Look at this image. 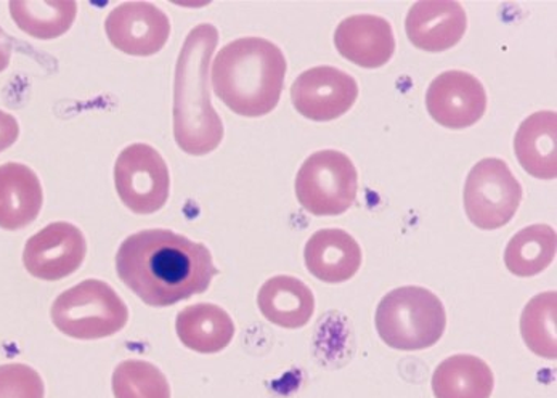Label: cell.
Segmentation results:
<instances>
[{"mask_svg": "<svg viewBox=\"0 0 557 398\" xmlns=\"http://www.w3.org/2000/svg\"><path fill=\"white\" fill-rule=\"evenodd\" d=\"M42 185L32 167L20 163L0 166V228L22 231L39 217Z\"/></svg>", "mask_w": 557, "mask_h": 398, "instance_id": "obj_16", "label": "cell"}, {"mask_svg": "<svg viewBox=\"0 0 557 398\" xmlns=\"http://www.w3.org/2000/svg\"><path fill=\"white\" fill-rule=\"evenodd\" d=\"M426 108L435 123L447 129H468L487 111V94L478 77L466 71L438 74L426 94Z\"/></svg>", "mask_w": 557, "mask_h": 398, "instance_id": "obj_12", "label": "cell"}, {"mask_svg": "<svg viewBox=\"0 0 557 398\" xmlns=\"http://www.w3.org/2000/svg\"><path fill=\"white\" fill-rule=\"evenodd\" d=\"M10 15L23 33L34 39L52 40L70 32L77 15L76 2L26 0L10 2Z\"/></svg>", "mask_w": 557, "mask_h": 398, "instance_id": "obj_22", "label": "cell"}, {"mask_svg": "<svg viewBox=\"0 0 557 398\" xmlns=\"http://www.w3.org/2000/svg\"><path fill=\"white\" fill-rule=\"evenodd\" d=\"M468 28L461 3L454 0L417 2L405 20L408 39L424 52H445L457 46Z\"/></svg>", "mask_w": 557, "mask_h": 398, "instance_id": "obj_13", "label": "cell"}, {"mask_svg": "<svg viewBox=\"0 0 557 398\" xmlns=\"http://www.w3.org/2000/svg\"><path fill=\"white\" fill-rule=\"evenodd\" d=\"M341 57L354 65L376 70L391 62L395 52L393 26L383 16L354 15L343 20L334 33Z\"/></svg>", "mask_w": 557, "mask_h": 398, "instance_id": "obj_14", "label": "cell"}, {"mask_svg": "<svg viewBox=\"0 0 557 398\" xmlns=\"http://www.w3.org/2000/svg\"><path fill=\"white\" fill-rule=\"evenodd\" d=\"M359 194V174L343 151L310 154L296 177V197L310 214L329 217L349 211Z\"/></svg>", "mask_w": 557, "mask_h": 398, "instance_id": "obj_6", "label": "cell"}, {"mask_svg": "<svg viewBox=\"0 0 557 398\" xmlns=\"http://www.w3.org/2000/svg\"><path fill=\"white\" fill-rule=\"evenodd\" d=\"M175 332L187 349L209 356L227 349L235 337V323L222 307L195 303L178 313Z\"/></svg>", "mask_w": 557, "mask_h": 398, "instance_id": "obj_19", "label": "cell"}, {"mask_svg": "<svg viewBox=\"0 0 557 398\" xmlns=\"http://www.w3.org/2000/svg\"><path fill=\"white\" fill-rule=\"evenodd\" d=\"M259 310L272 325L299 329L309 325L315 312L312 289L296 276L276 275L267 279L258 295Z\"/></svg>", "mask_w": 557, "mask_h": 398, "instance_id": "obj_17", "label": "cell"}, {"mask_svg": "<svg viewBox=\"0 0 557 398\" xmlns=\"http://www.w3.org/2000/svg\"><path fill=\"white\" fill-rule=\"evenodd\" d=\"M218 43L215 26H195L185 37L175 67L174 138L191 157L212 153L224 140V123L212 107L208 87L209 65Z\"/></svg>", "mask_w": 557, "mask_h": 398, "instance_id": "obj_2", "label": "cell"}, {"mask_svg": "<svg viewBox=\"0 0 557 398\" xmlns=\"http://www.w3.org/2000/svg\"><path fill=\"white\" fill-rule=\"evenodd\" d=\"M114 187L129 211L150 215L161 211L171 194V175L164 158L150 145L124 148L114 164Z\"/></svg>", "mask_w": 557, "mask_h": 398, "instance_id": "obj_8", "label": "cell"}, {"mask_svg": "<svg viewBox=\"0 0 557 398\" xmlns=\"http://www.w3.org/2000/svg\"><path fill=\"white\" fill-rule=\"evenodd\" d=\"M116 272L141 302L163 309L208 291L219 270L202 242L154 228L121 242Z\"/></svg>", "mask_w": 557, "mask_h": 398, "instance_id": "obj_1", "label": "cell"}, {"mask_svg": "<svg viewBox=\"0 0 557 398\" xmlns=\"http://www.w3.org/2000/svg\"><path fill=\"white\" fill-rule=\"evenodd\" d=\"M60 333L79 340L114 336L129 322V310L116 291L101 279H86L63 291L50 310Z\"/></svg>", "mask_w": 557, "mask_h": 398, "instance_id": "obj_5", "label": "cell"}, {"mask_svg": "<svg viewBox=\"0 0 557 398\" xmlns=\"http://www.w3.org/2000/svg\"><path fill=\"white\" fill-rule=\"evenodd\" d=\"M556 248L555 228L545 224L530 225L509 239L505 251V264L512 275L529 278L553 264Z\"/></svg>", "mask_w": 557, "mask_h": 398, "instance_id": "obj_21", "label": "cell"}, {"mask_svg": "<svg viewBox=\"0 0 557 398\" xmlns=\"http://www.w3.org/2000/svg\"><path fill=\"white\" fill-rule=\"evenodd\" d=\"M557 114L539 111L522 121L515 137V151L527 174L540 181L557 175Z\"/></svg>", "mask_w": 557, "mask_h": 398, "instance_id": "obj_18", "label": "cell"}, {"mask_svg": "<svg viewBox=\"0 0 557 398\" xmlns=\"http://www.w3.org/2000/svg\"><path fill=\"white\" fill-rule=\"evenodd\" d=\"M522 195V185L508 163L498 158H485L466 178V215L481 231H498L515 219Z\"/></svg>", "mask_w": 557, "mask_h": 398, "instance_id": "obj_7", "label": "cell"}, {"mask_svg": "<svg viewBox=\"0 0 557 398\" xmlns=\"http://www.w3.org/2000/svg\"><path fill=\"white\" fill-rule=\"evenodd\" d=\"M10 60H12V42H10V37L0 28V73L9 67Z\"/></svg>", "mask_w": 557, "mask_h": 398, "instance_id": "obj_27", "label": "cell"}, {"mask_svg": "<svg viewBox=\"0 0 557 398\" xmlns=\"http://www.w3.org/2000/svg\"><path fill=\"white\" fill-rule=\"evenodd\" d=\"M307 270L330 285L354 278L361 265V249L352 235L341 228L313 233L304 249Z\"/></svg>", "mask_w": 557, "mask_h": 398, "instance_id": "obj_15", "label": "cell"}, {"mask_svg": "<svg viewBox=\"0 0 557 398\" xmlns=\"http://www.w3.org/2000/svg\"><path fill=\"white\" fill-rule=\"evenodd\" d=\"M104 32L114 49L132 57H151L164 49L171 22L150 2H124L108 13Z\"/></svg>", "mask_w": 557, "mask_h": 398, "instance_id": "obj_11", "label": "cell"}, {"mask_svg": "<svg viewBox=\"0 0 557 398\" xmlns=\"http://www.w3.org/2000/svg\"><path fill=\"white\" fill-rule=\"evenodd\" d=\"M557 293L548 291L527 302L521 316L524 343L535 356L557 359Z\"/></svg>", "mask_w": 557, "mask_h": 398, "instance_id": "obj_23", "label": "cell"}, {"mask_svg": "<svg viewBox=\"0 0 557 398\" xmlns=\"http://www.w3.org/2000/svg\"><path fill=\"white\" fill-rule=\"evenodd\" d=\"M86 254L84 233L67 222H53L26 241L23 264L34 278L60 282L81 269Z\"/></svg>", "mask_w": 557, "mask_h": 398, "instance_id": "obj_10", "label": "cell"}, {"mask_svg": "<svg viewBox=\"0 0 557 398\" xmlns=\"http://www.w3.org/2000/svg\"><path fill=\"white\" fill-rule=\"evenodd\" d=\"M46 386L34 368L23 363L0 365V398H44Z\"/></svg>", "mask_w": 557, "mask_h": 398, "instance_id": "obj_25", "label": "cell"}, {"mask_svg": "<svg viewBox=\"0 0 557 398\" xmlns=\"http://www.w3.org/2000/svg\"><path fill=\"white\" fill-rule=\"evenodd\" d=\"M114 398H171V386L160 368L144 360H126L113 373Z\"/></svg>", "mask_w": 557, "mask_h": 398, "instance_id": "obj_24", "label": "cell"}, {"mask_svg": "<svg viewBox=\"0 0 557 398\" xmlns=\"http://www.w3.org/2000/svg\"><path fill=\"white\" fill-rule=\"evenodd\" d=\"M376 332L386 346L405 352L435 346L447 328L442 300L421 286L387 293L376 309Z\"/></svg>", "mask_w": 557, "mask_h": 398, "instance_id": "obj_4", "label": "cell"}, {"mask_svg": "<svg viewBox=\"0 0 557 398\" xmlns=\"http://www.w3.org/2000/svg\"><path fill=\"white\" fill-rule=\"evenodd\" d=\"M20 137V124L15 116L0 110V153L9 150Z\"/></svg>", "mask_w": 557, "mask_h": 398, "instance_id": "obj_26", "label": "cell"}, {"mask_svg": "<svg viewBox=\"0 0 557 398\" xmlns=\"http://www.w3.org/2000/svg\"><path fill=\"white\" fill-rule=\"evenodd\" d=\"M286 70L278 46L262 37H242L222 47L215 57L212 89L238 116H265L278 107Z\"/></svg>", "mask_w": 557, "mask_h": 398, "instance_id": "obj_3", "label": "cell"}, {"mask_svg": "<svg viewBox=\"0 0 557 398\" xmlns=\"http://www.w3.org/2000/svg\"><path fill=\"white\" fill-rule=\"evenodd\" d=\"M357 99V80L333 66L304 71L292 87V100L297 113L317 123H329L344 116Z\"/></svg>", "mask_w": 557, "mask_h": 398, "instance_id": "obj_9", "label": "cell"}, {"mask_svg": "<svg viewBox=\"0 0 557 398\" xmlns=\"http://www.w3.org/2000/svg\"><path fill=\"white\" fill-rule=\"evenodd\" d=\"M493 387L492 368L468 353L448 357L432 374L435 398H491Z\"/></svg>", "mask_w": 557, "mask_h": 398, "instance_id": "obj_20", "label": "cell"}]
</instances>
